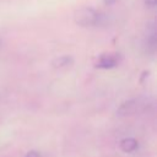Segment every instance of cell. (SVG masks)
<instances>
[{
    "label": "cell",
    "instance_id": "obj_1",
    "mask_svg": "<svg viewBox=\"0 0 157 157\" xmlns=\"http://www.w3.org/2000/svg\"><path fill=\"white\" fill-rule=\"evenodd\" d=\"M74 20L82 27H102L108 22L105 13L88 6L77 9L74 13Z\"/></svg>",
    "mask_w": 157,
    "mask_h": 157
},
{
    "label": "cell",
    "instance_id": "obj_2",
    "mask_svg": "<svg viewBox=\"0 0 157 157\" xmlns=\"http://www.w3.org/2000/svg\"><path fill=\"white\" fill-rule=\"evenodd\" d=\"M152 105V99L148 97H135L131 99H128L120 104V107L117 110V114L120 117L132 115L140 112H144L148 109Z\"/></svg>",
    "mask_w": 157,
    "mask_h": 157
},
{
    "label": "cell",
    "instance_id": "obj_3",
    "mask_svg": "<svg viewBox=\"0 0 157 157\" xmlns=\"http://www.w3.org/2000/svg\"><path fill=\"white\" fill-rule=\"evenodd\" d=\"M145 48L148 53L153 54L156 52V23L155 21H150L145 29V37H144Z\"/></svg>",
    "mask_w": 157,
    "mask_h": 157
},
{
    "label": "cell",
    "instance_id": "obj_4",
    "mask_svg": "<svg viewBox=\"0 0 157 157\" xmlns=\"http://www.w3.org/2000/svg\"><path fill=\"white\" fill-rule=\"evenodd\" d=\"M118 63H119V54H115V53L102 54L96 61V67H98V69H112V67L117 66Z\"/></svg>",
    "mask_w": 157,
    "mask_h": 157
},
{
    "label": "cell",
    "instance_id": "obj_5",
    "mask_svg": "<svg viewBox=\"0 0 157 157\" xmlns=\"http://www.w3.org/2000/svg\"><path fill=\"white\" fill-rule=\"evenodd\" d=\"M119 147H120V150H121L123 152H125V153H131V152H134V151L137 150L139 142H137V140L134 139V137H125V139H123V140L120 141Z\"/></svg>",
    "mask_w": 157,
    "mask_h": 157
},
{
    "label": "cell",
    "instance_id": "obj_6",
    "mask_svg": "<svg viewBox=\"0 0 157 157\" xmlns=\"http://www.w3.org/2000/svg\"><path fill=\"white\" fill-rule=\"evenodd\" d=\"M72 63H74L72 56L64 55V56L55 58L54 61H53V66H54L55 69H64V67H67V66L72 65Z\"/></svg>",
    "mask_w": 157,
    "mask_h": 157
},
{
    "label": "cell",
    "instance_id": "obj_7",
    "mask_svg": "<svg viewBox=\"0 0 157 157\" xmlns=\"http://www.w3.org/2000/svg\"><path fill=\"white\" fill-rule=\"evenodd\" d=\"M25 157H42V153L38 152V151H36V150H31V151H28L26 153Z\"/></svg>",
    "mask_w": 157,
    "mask_h": 157
},
{
    "label": "cell",
    "instance_id": "obj_8",
    "mask_svg": "<svg viewBox=\"0 0 157 157\" xmlns=\"http://www.w3.org/2000/svg\"><path fill=\"white\" fill-rule=\"evenodd\" d=\"M144 2L148 9H155L156 4H157V0H144Z\"/></svg>",
    "mask_w": 157,
    "mask_h": 157
},
{
    "label": "cell",
    "instance_id": "obj_9",
    "mask_svg": "<svg viewBox=\"0 0 157 157\" xmlns=\"http://www.w3.org/2000/svg\"><path fill=\"white\" fill-rule=\"evenodd\" d=\"M103 1V4H105V5H114V4H117L119 0H102Z\"/></svg>",
    "mask_w": 157,
    "mask_h": 157
},
{
    "label": "cell",
    "instance_id": "obj_10",
    "mask_svg": "<svg viewBox=\"0 0 157 157\" xmlns=\"http://www.w3.org/2000/svg\"><path fill=\"white\" fill-rule=\"evenodd\" d=\"M0 43H1V42H0Z\"/></svg>",
    "mask_w": 157,
    "mask_h": 157
}]
</instances>
